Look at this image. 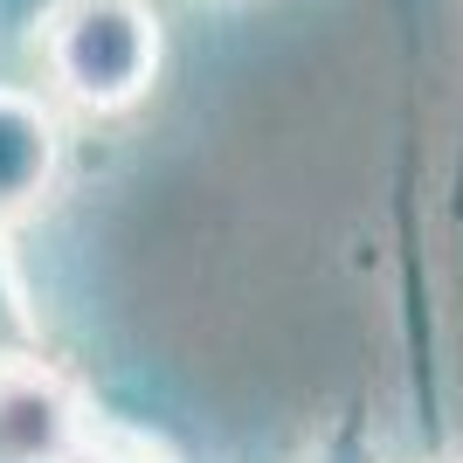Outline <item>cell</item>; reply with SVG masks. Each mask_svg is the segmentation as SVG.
<instances>
[{
	"label": "cell",
	"instance_id": "1",
	"mask_svg": "<svg viewBox=\"0 0 463 463\" xmlns=\"http://www.w3.org/2000/svg\"><path fill=\"white\" fill-rule=\"evenodd\" d=\"M42 77L77 111H125L159 77V14L146 0H49L35 21Z\"/></svg>",
	"mask_w": 463,
	"mask_h": 463
},
{
	"label": "cell",
	"instance_id": "2",
	"mask_svg": "<svg viewBox=\"0 0 463 463\" xmlns=\"http://www.w3.org/2000/svg\"><path fill=\"white\" fill-rule=\"evenodd\" d=\"M83 429L77 402L49 373L0 360V463H56Z\"/></svg>",
	"mask_w": 463,
	"mask_h": 463
},
{
	"label": "cell",
	"instance_id": "3",
	"mask_svg": "<svg viewBox=\"0 0 463 463\" xmlns=\"http://www.w3.org/2000/svg\"><path fill=\"white\" fill-rule=\"evenodd\" d=\"M56 174V118L28 90H0V222L21 214Z\"/></svg>",
	"mask_w": 463,
	"mask_h": 463
},
{
	"label": "cell",
	"instance_id": "4",
	"mask_svg": "<svg viewBox=\"0 0 463 463\" xmlns=\"http://www.w3.org/2000/svg\"><path fill=\"white\" fill-rule=\"evenodd\" d=\"M56 463H166L146 436H132V429H104V422H83L77 436H70V449H62Z\"/></svg>",
	"mask_w": 463,
	"mask_h": 463
},
{
	"label": "cell",
	"instance_id": "5",
	"mask_svg": "<svg viewBox=\"0 0 463 463\" xmlns=\"http://www.w3.org/2000/svg\"><path fill=\"white\" fill-rule=\"evenodd\" d=\"M339 463H373V457H367L360 443H346V449H339Z\"/></svg>",
	"mask_w": 463,
	"mask_h": 463
},
{
	"label": "cell",
	"instance_id": "6",
	"mask_svg": "<svg viewBox=\"0 0 463 463\" xmlns=\"http://www.w3.org/2000/svg\"><path fill=\"white\" fill-rule=\"evenodd\" d=\"M0 318H14V305H7V290H0Z\"/></svg>",
	"mask_w": 463,
	"mask_h": 463
}]
</instances>
